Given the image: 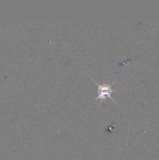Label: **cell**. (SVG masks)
<instances>
[{
	"mask_svg": "<svg viewBox=\"0 0 159 160\" xmlns=\"http://www.w3.org/2000/svg\"><path fill=\"white\" fill-rule=\"evenodd\" d=\"M112 92V88H111L109 85H105V86H103L102 88H99V92H98L97 99L104 98L103 97H108V98H110V97H111Z\"/></svg>",
	"mask_w": 159,
	"mask_h": 160,
	"instance_id": "6da1fadb",
	"label": "cell"
}]
</instances>
